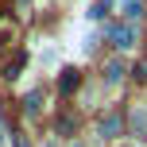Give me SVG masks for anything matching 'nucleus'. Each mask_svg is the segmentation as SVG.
<instances>
[{
  "mask_svg": "<svg viewBox=\"0 0 147 147\" xmlns=\"http://www.w3.org/2000/svg\"><path fill=\"white\" fill-rule=\"evenodd\" d=\"M109 35H112V43H116L120 51H132V47H136V27H132V23H112Z\"/></svg>",
  "mask_w": 147,
  "mask_h": 147,
  "instance_id": "nucleus-1",
  "label": "nucleus"
},
{
  "mask_svg": "<svg viewBox=\"0 0 147 147\" xmlns=\"http://www.w3.org/2000/svg\"><path fill=\"white\" fill-rule=\"evenodd\" d=\"M101 136H105V140H116V136H120V116H116V112L101 116Z\"/></svg>",
  "mask_w": 147,
  "mask_h": 147,
  "instance_id": "nucleus-2",
  "label": "nucleus"
},
{
  "mask_svg": "<svg viewBox=\"0 0 147 147\" xmlns=\"http://www.w3.org/2000/svg\"><path fill=\"white\" fill-rule=\"evenodd\" d=\"M105 81H109V85H120V81H124V62L120 58H112L109 66H105Z\"/></svg>",
  "mask_w": 147,
  "mask_h": 147,
  "instance_id": "nucleus-3",
  "label": "nucleus"
},
{
  "mask_svg": "<svg viewBox=\"0 0 147 147\" xmlns=\"http://www.w3.org/2000/svg\"><path fill=\"white\" fill-rule=\"evenodd\" d=\"M74 89H78V74L66 70V74L58 78V93H74Z\"/></svg>",
  "mask_w": 147,
  "mask_h": 147,
  "instance_id": "nucleus-4",
  "label": "nucleus"
},
{
  "mask_svg": "<svg viewBox=\"0 0 147 147\" xmlns=\"http://www.w3.org/2000/svg\"><path fill=\"white\" fill-rule=\"evenodd\" d=\"M120 12H124L128 20H140V12H143V8H140V0H120Z\"/></svg>",
  "mask_w": 147,
  "mask_h": 147,
  "instance_id": "nucleus-5",
  "label": "nucleus"
},
{
  "mask_svg": "<svg viewBox=\"0 0 147 147\" xmlns=\"http://www.w3.org/2000/svg\"><path fill=\"white\" fill-rule=\"evenodd\" d=\"M39 105H43V93H39V89H35V93H27V101H23L27 116H35V112H39Z\"/></svg>",
  "mask_w": 147,
  "mask_h": 147,
  "instance_id": "nucleus-6",
  "label": "nucleus"
},
{
  "mask_svg": "<svg viewBox=\"0 0 147 147\" xmlns=\"http://www.w3.org/2000/svg\"><path fill=\"white\" fill-rule=\"evenodd\" d=\"M105 12H109V0H97V4H89V20H105Z\"/></svg>",
  "mask_w": 147,
  "mask_h": 147,
  "instance_id": "nucleus-7",
  "label": "nucleus"
},
{
  "mask_svg": "<svg viewBox=\"0 0 147 147\" xmlns=\"http://www.w3.org/2000/svg\"><path fill=\"white\" fill-rule=\"evenodd\" d=\"M12 140H16V147H27V140H23V136H12Z\"/></svg>",
  "mask_w": 147,
  "mask_h": 147,
  "instance_id": "nucleus-8",
  "label": "nucleus"
},
{
  "mask_svg": "<svg viewBox=\"0 0 147 147\" xmlns=\"http://www.w3.org/2000/svg\"><path fill=\"white\" fill-rule=\"evenodd\" d=\"M0 143H4V128H0Z\"/></svg>",
  "mask_w": 147,
  "mask_h": 147,
  "instance_id": "nucleus-9",
  "label": "nucleus"
},
{
  "mask_svg": "<svg viewBox=\"0 0 147 147\" xmlns=\"http://www.w3.org/2000/svg\"><path fill=\"white\" fill-rule=\"evenodd\" d=\"M47 147H58V143H47Z\"/></svg>",
  "mask_w": 147,
  "mask_h": 147,
  "instance_id": "nucleus-10",
  "label": "nucleus"
}]
</instances>
